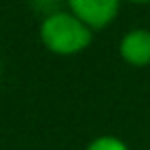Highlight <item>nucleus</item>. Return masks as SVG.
Returning <instances> with one entry per match:
<instances>
[{"instance_id":"obj_1","label":"nucleus","mask_w":150,"mask_h":150,"mask_svg":"<svg viewBox=\"0 0 150 150\" xmlns=\"http://www.w3.org/2000/svg\"><path fill=\"white\" fill-rule=\"evenodd\" d=\"M93 35L95 33L69 9L42 18L38 27L40 44L57 57H73L84 53L93 44Z\"/></svg>"},{"instance_id":"obj_2","label":"nucleus","mask_w":150,"mask_h":150,"mask_svg":"<svg viewBox=\"0 0 150 150\" xmlns=\"http://www.w3.org/2000/svg\"><path fill=\"white\" fill-rule=\"evenodd\" d=\"M122 2L124 0H66V9L97 33L117 20Z\"/></svg>"},{"instance_id":"obj_3","label":"nucleus","mask_w":150,"mask_h":150,"mask_svg":"<svg viewBox=\"0 0 150 150\" xmlns=\"http://www.w3.org/2000/svg\"><path fill=\"white\" fill-rule=\"evenodd\" d=\"M119 60L132 69L150 66V31L148 29H130L119 38L117 44Z\"/></svg>"},{"instance_id":"obj_4","label":"nucleus","mask_w":150,"mask_h":150,"mask_svg":"<svg viewBox=\"0 0 150 150\" xmlns=\"http://www.w3.org/2000/svg\"><path fill=\"white\" fill-rule=\"evenodd\" d=\"M84 150H130V146L117 135H97L84 146Z\"/></svg>"},{"instance_id":"obj_5","label":"nucleus","mask_w":150,"mask_h":150,"mask_svg":"<svg viewBox=\"0 0 150 150\" xmlns=\"http://www.w3.org/2000/svg\"><path fill=\"white\" fill-rule=\"evenodd\" d=\"M29 7L35 16L40 18H47L51 13H57V11L66 9V0H29Z\"/></svg>"},{"instance_id":"obj_6","label":"nucleus","mask_w":150,"mask_h":150,"mask_svg":"<svg viewBox=\"0 0 150 150\" xmlns=\"http://www.w3.org/2000/svg\"><path fill=\"white\" fill-rule=\"evenodd\" d=\"M128 2H132V5H150V0H128Z\"/></svg>"}]
</instances>
